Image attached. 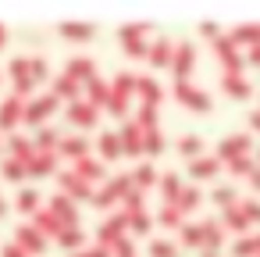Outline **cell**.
I'll return each mask as SVG.
<instances>
[{"label": "cell", "mask_w": 260, "mask_h": 257, "mask_svg": "<svg viewBox=\"0 0 260 257\" xmlns=\"http://www.w3.org/2000/svg\"><path fill=\"white\" fill-rule=\"evenodd\" d=\"M175 100L185 104L189 111H210V107H214V100H210L200 86H192V82H175Z\"/></svg>", "instance_id": "cell-7"}, {"label": "cell", "mask_w": 260, "mask_h": 257, "mask_svg": "<svg viewBox=\"0 0 260 257\" xmlns=\"http://www.w3.org/2000/svg\"><path fill=\"white\" fill-rule=\"evenodd\" d=\"M253 161H256V168H260V147H256V157H253Z\"/></svg>", "instance_id": "cell-60"}, {"label": "cell", "mask_w": 260, "mask_h": 257, "mask_svg": "<svg viewBox=\"0 0 260 257\" xmlns=\"http://www.w3.org/2000/svg\"><path fill=\"white\" fill-rule=\"evenodd\" d=\"M86 186L89 182H100L104 175H107V168H104V161H93V157H82V161H75V168H72Z\"/></svg>", "instance_id": "cell-19"}, {"label": "cell", "mask_w": 260, "mask_h": 257, "mask_svg": "<svg viewBox=\"0 0 260 257\" xmlns=\"http://www.w3.org/2000/svg\"><path fill=\"white\" fill-rule=\"evenodd\" d=\"M221 243H224V229H221L217 221H203V250L217 253Z\"/></svg>", "instance_id": "cell-32"}, {"label": "cell", "mask_w": 260, "mask_h": 257, "mask_svg": "<svg viewBox=\"0 0 260 257\" xmlns=\"http://www.w3.org/2000/svg\"><path fill=\"white\" fill-rule=\"evenodd\" d=\"M128 193H132V179H128V175H114V179H111L93 200H96V207H111L114 200H125Z\"/></svg>", "instance_id": "cell-8"}, {"label": "cell", "mask_w": 260, "mask_h": 257, "mask_svg": "<svg viewBox=\"0 0 260 257\" xmlns=\"http://www.w3.org/2000/svg\"><path fill=\"white\" fill-rule=\"evenodd\" d=\"M15 243H18L25 253H43V250H47V236H43L36 225H22L18 236H15Z\"/></svg>", "instance_id": "cell-14"}, {"label": "cell", "mask_w": 260, "mask_h": 257, "mask_svg": "<svg viewBox=\"0 0 260 257\" xmlns=\"http://www.w3.org/2000/svg\"><path fill=\"white\" fill-rule=\"evenodd\" d=\"M64 75H68V79H75L79 86H86L89 79H96V61H93V58H86V54H79V58H72V61H68Z\"/></svg>", "instance_id": "cell-11"}, {"label": "cell", "mask_w": 260, "mask_h": 257, "mask_svg": "<svg viewBox=\"0 0 260 257\" xmlns=\"http://www.w3.org/2000/svg\"><path fill=\"white\" fill-rule=\"evenodd\" d=\"M0 257H29L18 243H4V246H0Z\"/></svg>", "instance_id": "cell-52"}, {"label": "cell", "mask_w": 260, "mask_h": 257, "mask_svg": "<svg viewBox=\"0 0 260 257\" xmlns=\"http://www.w3.org/2000/svg\"><path fill=\"white\" fill-rule=\"evenodd\" d=\"M54 111H57V97H54V93H47V97H36L32 104H25V107H22V122H25V125H32V129H40Z\"/></svg>", "instance_id": "cell-3"}, {"label": "cell", "mask_w": 260, "mask_h": 257, "mask_svg": "<svg viewBox=\"0 0 260 257\" xmlns=\"http://www.w3.org/2000/svg\"><path fill=\"white\" fill-rule=\"evenodd\" d=\"M200 33H203V36H210V40H217V36H221L214 22H203V25H200Z\"/></svg>", "instance_id": "cell-54"}, {"label": "cell", "mask_w": 260, "mask_h": 257, "mask_svg": "<svg viewBox=\"0 0 260 257\" xmlns=\"http://www.w3.org/2000/svg\"><path fill=\"white\" fill-rule=\"evenodd\" d=\"M150 225H153V218H150L146 211H136V214H128V229H132L136 236H146V232H150Z\"/></svg>", "instance_id": "cell-45"}, {"label": "cell", "mask_w": 260, "mask_h": 257, "mask_svg": "<svg viewBox=\"0 0 260 257\" xmlns=\"http://www.w3.org/2000/svg\"><path fill=\"white\" fill-rule=\"evenodd\" d=\"M57 186H61V193L68 196V200H89L93 196V189L75 175V172H64V175H57Z\"/></svg>", "instance_id": "cell-13"}, {"label": "cell", "mask_w": 260, "mask_h": 257, "mask_svg": "<svg viewBox=\"0 0 260 257\" xmlns=\"http://www.w3.org/2000/svg\"><path fill=\"white\" fill-rule=\"evenodd\" d=\"M111 250H100V246H86V250H79L75 257H107Z\"/></svg>", "instance_id": "cell-53"}, {"label": "cell", "mask_w": 260, "mask_h": 257, "mask_svg": "<svg viewBox=\"0 0 260 257\" xmlns=\"http://www.w3.org/2000/svg\"><path fill=\"white\" fill-rule=\"evenodd\" d=\"M203 257H217V253H210V250H203Z\"/></svg>", "instance_id": "cell-62"}, {"label": "cell", "mask_w": 260, "mask_h": 257, "mask_svg": "<svg viewBox=\"0 0 260 257\" xmlns=\"http://www.w3.org/2000/svg\"><path fill=\"white\" fill-rule=\"evenodd\" d=\"M32 225H36L43 236H61V232H64V225H61V221H57V218H54L47 207H40V211L32 214Z\"/></svg>", "instance_id": "cell-28"}, {"label": "cell", "mask_w": 260, "mask_h": 257, "mask_svg": "<svg viewBox=\"0 0 260 257\" xmlns=\"http://www.w3.org/2000/svg\"><path fill=\"white\" fill-rule=\"evenodd\" d=\"M253 168H256V161H253L249 154H246V157H235V161H228V172H232V175H249Z\"/></svg>", "instance_id": "cell-49"}, {"label": "cell", "mask_w": 260, "mask_h": 257, "mask_svg": "<svg viewBox=\"0 0 260 257\" xmlns=\"http://www.w3.org/2000/svg\"><path fill=\"white\" fill-rule=\"evenodd\" d=\"M203 147H207V143H203L200 136H192V132L178 139V154H182V157H192V161H196V157H203Z\"/></svg>", "instance_id": "cell-36"}, {"label": "cell", "mask_w": 260, "mask_h": 257, "mask_svg": "<svg viewBox=\"0 0 260 257\" xmlns=\"http://www.w3.org/2000/svg\"><path fill=\"white\" fill-rule=\"evenodd\" d=\"M189 175L196 182H210L221 175V161L217 157H196V161H189Z\"/></svg>", "instance_id": "cell-16"}, {"label": "cell", "mask_w": 260, "mask_h": 257, "mask_svg": "<svg viewBox=\"0 0 260 257\" xmlns=\"http://www.w3.org/2000/svg\"><path fill=\"white\" fill-rule=\"evenodd\" d=\"M253 239H256V253H260V232H256V236H253Z\"/></svg>", "instance_id": "cell-61"}, {"label": "cell", "mask_w": 260, "mask_h": 257, "mask_svg": "<svg viewBox=\"0 0 260 257\" xmlns=\"http://www.w3.org/2000/svg\"><path fill=\"white\" fill-rule=\"evenodd\" d=\"M136 125H139L143 132H150V129H157V107H146V104H143V107L136 111Z\"/></svg>", "instance_id": "cell-44"}, {"label": "cell", "mask_w": 260, "mask_h": 257, "mask_svg": "<svg viewBox=\"0 0 260 257\" xmlns=\"http://www.w3.org/2000/svg\"><path fill=\"white\" fill-rule=\"evenodd\" d=\"M132 90H136V75H128V72L114 75V82H111V97H107V111L125 118V115H128V97H132Z\"/></svg>", "instance_id": "cell-1"}, {"label": "cell", "mask_w": 260, "mask_h": 257, "mask_svg": "<svg viewBox=\"0 0 260 257\" xmlns=\"http://www.w3.org/2000/svg\"><path fill=\"white\" fill-rule=\"evenodd\" d=\"M96 115H100V111H96L93 104H86V100H75V104L68 107V118H72L79 129H89V125H96Z\"/></svg>", "instance_id": "cell-22"}, {"label": "cell", "mask_w": 260, "mask_h": 257, "mask_svg": "<svg viewBox=\"0 0 260 257\" xmlns=\"http://www.w3.org/2000/svg\"><path fill=\"white\" fill-rule=\"evenodd\" d=\"M146 36H150V25H143V22H132V25H121V33H118V43H121V47H125V54H132V58H146V50H150Z\"/></svg>", "instance_id": "cell-2"}, {"label": "cell", "mask_w": 260, "mask_h": 257, "mask_svg": "<svg viewBox=\"0 0 260 257\" xmlns=\"http://www.w3.org/2000/svg\"><path fill=\"white\" fill-rule=\"evenodd\" d=\"M57 143H61L57 129H40V132H36V150H54Z\"/></svg>", "instance_id": "cell-46"}, {"label": "cell", "mask_w": 260, "mask_h": 257, "mask_svg": "<svg viewBox=\"0 0 260 257\" xmlns=\"http://www.w3.org/2000/svg\"><path fill=\"white\" fill-rule=\"evenodd\" d=\"M57 150H61L64 157H72V161H82V157H89V143H86L82 136H64V139L57 143Z\"/></svg>", "instance_id": "cell-25"}, {"label": "cell", "mask_w": 260, "mask_h": 257, "mask_svg": "<svg viewBox=\"0 0 260 257\" xmlns=\"http://www.w3.org/2000/svg\"><path fill=\"white\" fill-rule=\"evenodd\" d=\"M157 179H160V193H164V204H175V200H178V193L185 189V186H182V179H178V172H160Z\"/></svg>", "instance_id": "cell-27"}, {"label": "cell", "mask_w": 260, "mask_h": 257, "mask_svg": "<svg viewBox=\"0 0 260 257\" xmlns=\"http://www.w3.org/2000/svg\"><path fill=\"white\" fill-rule=\"evenodd\" d=\"M249 129H253V132H260V107H256V111H249Z\"/></svg>", "instance_id": "cell-56"}, {"label": "cell", "mask_w": 260, "mask_h": 257, "mask_svg": "<svg viewBox=\"0 0 260 257\" xmlns=\"http://www.w3.org/2000/svg\"><path fill=\"white\" fill-rule=\"evenodd\" d=\"M221 229H224V232H246V229H249V221H246V214H242L239 204L221 207Z\"/></svg>", "instance_id": "cell-23"}, {"label": "cell", "mask_w": 260, "mask_h": 257, "mask_svg": "<svg viewBox=\"0 0 260 257\" xmlns=\"http://www.w3.org/2000/svg\"><path fill=\"white\" fill-rule=\"evenodd\" d=\"M150 257H178V246L168 239H150Z\"/></svg>", "instance_id": "cell-48"}, {"label": "cell", "mask_w": 260, "mask_h": 257, "mask_svg": "<svg viewBox=\"0 0 260 257\" xmlns=\"http://www.w3.org/2000/svg\"><path fill=\"white\" fill-rule=\"evenodd\" d=\"M100 157H104V161H118V157H121V139H118V132H104V136H100Z\"/></svg>", "instance_id": "cell-33"}, {"label": "cell", "mask_w": 260, "mask_h": 257, "mask_svg": "<svg viewBox=\"0 0 260 257\" xmlns=\"http://www.w3.org/2000/svg\"><path fill=\"white\" fill-rule=\"evenodd\" d=\"M47 211L64 225V229H75L79 225V207H75V200H68L64 193H57V196H50V204H47Z\"/></svg>", "instance_id": "cell-9"}, {"label": "cell", "mask_w": 260, "mask_h": 257, "mask_svg": "<svg viewBox=\"0 0 260 257\" xmlns=\"http://www.w3.org/2000/svg\"><path fill=\"white\" fill-rule=\"evenodd\" d=\"M40 204H43L40 189H22V193H18V200H15V207H18L22 214H36V211H40Z\"/></svg>", "instance_id": "cell-34"}, {"label": "cell", "mask_w": 260, "mask_h": 257, "mask_svg": "<svg viewBox=\"0 0 260 257\" xmlns=\"http://www.w3.org/2000/svg\"><path fill=\"white\" fill-rule=\"evenodd\" d=\"M29 79H32L36 86L50 79V65H47V58H29Z\"/></svg>", "instance_id": "cell-39"}, {"label": "cell", "mask_w": 260, "mask_h": 257, "mask_svg": "<svg viewBox=\"0 0 260 257\" xmlns=\"http://www.w3.org/2000/svg\"><path fill=\"white\" fill-rule=\"evenodd\" d=\"M239 207H242V214H246V221H249V225H256V221H260V200H242Z\"/></svg>", "instance_id": "cell-51"}, {"label": "cell", "mask_w": 260, "mask_h": 257, "mask_svg": "<svg viewBox=\"0 0 260 257\" xmlns=\"http://www.w3.org/2000/svg\"><path fill=\"white\" fill-rule=\"evenodd\" d=\"M57 243H61L64 250H79V246L86 243V232H82L79 225H75V229H64V232L57 236Z\"/></svg>", "instance_id": "cell-42"}, {"label": "cell", "mask_w": 260, "mask_h": 257, "mask_svg": "<svg viewBox=\"0 0 260 257\" xmlns=\"http://www.w3.org/2000/svg\"><path fill=\"white\" fill-rule=\"evenodd\" d=\"M54 97H57V100L68 97V100L75 104V100H79V82L68 79V75H57V79H54Z\"/></svg>", "instance_id": "cell-35"}, {"label": "cell", "mask_w": 260, "mask_h": 257, "mask_svg": "<svg viewBox=\"0 0 260 257\" xmlns=\"http://www.w3.org/2000/svg\"><path fill=\"white\" fill-rule=\"evenodd\" d=\"M175 204H178V211H182V214H185V211H196V207L203 204V193H200L196 186H189V189H182V193H178V200H175Z\"/></svg>", "instance_id": "cell-37"}, {"label": "cell", "mask_w": 260, "mask_h": 257, "mask_svg": "<svg viewBox=\"0 0 260 257\" xmlns=\"http://www.w3.org/2000/svg\"><path fill=\"white\" fill-rule=\"evenodd\" d=\"M182 243L185 246H203V221H192V225H182Z\"/></svg>", "instance_id": "cell-41"}, {"label": "cell", "mask_w": 260, "mask_h": 257, "mask_svg": "<svg viewBox=\"0 0 260 257\" xmlns=\"http://www.w3.org/2000/svg\"><path fill=\"white\" fill-rule=\"evenodd\" d=\"M214 204H221V207L239 204V200H235V186H217V189H214Z\"/></svg>", "instance_id": "cell-50"}, {"label": "cell", "mask_w": 260, "mask_h": 257, "mask_svg": "<svg viewBox=\"0 0 260 257\" xmlns=\"http://www.w3.org/2000/svg\"><path fill=\"white\" fill-rule=\"evenodd\" d=\"M0 179H8V182H22V179H25V164H18V161H11V157H4V164H0Z\"/></svg>", "instance_id": "cell-43"}, {"label": "cell", "mask_w": 260, "mask_h": 257, "mask_svg": "<svg viewBox=\"0 0 260 257\" xmlns=\"http://www.w3.org/2000/svg\"><path fill=\"white\" fill-rule=\"evenodd\" d=\"M182 211H178V204H164L160 207V214H157V221L164 225V229H182Z\"/></svg>", "instance_id": "cell-38"}, {"label": "cell", "mask_w": 260, "mask_h": 257, "mask_svg": "<svg viewBox=\"0 0 260 257\" xmlns=\"http://www.w3.org/2000/svg\"><path fill=\"white\" fill-rule=\"evenodd\" d=\"M249 150H253V139H249L246 132H228V136L221 139V147H217V161L228 164V161H235V157H246Z\"/></svg>", "instance_id": "cell-5"}, {"label": "cell", "mask_w": 260, "mask_h": 257, "mask_svg": "<svg viewBox=\"0 0 260 257\" xmlns=\"http://www.w3.org/2000/svg\"><path fill=\"white\" fill-rule=\"evenodd\" d=\"M214 50H217V58H221V65H224V75H239L242 72V54H239V47L228 40V33H221L217 40H214Z\"/></svg>", "instance_id": "cell-6"}, {"label": "cell", "mask_w": 260, "mask_h": 257, "mask_svg": "<svg viewBox=\"0 0 260 257\" xmlns=\"http://www.w3.org/2000/svg\"><path fill=\"white\" fill-rule=\"evenodd\" d=\"M8 214V204H4V196H0V218H4Z\"/></svg>", "instance_id": "cell-59"}, {"label": "cell", "mask_w": 260, "mask_h": 257, "mask_svg": "<svg viewBox=\"0 0 260 257\" xmlns=\"http://www.w3.org/2000/svg\"><path fill=\"white\" fill-rule=\"evenodd\" d=\"M8 147H11V161H18V164H29L36 154V143L25 136H8Z\"/></svg>", "instance_id": "cell-24"}, {"label": "cell", "mask_w": 260, "mask_h": 257, "mask_svg": "<svg viewBox=\"0 0 260 257\" xmlns=\"http://www.w3.org/2000/svg\"><path fill=\"white\" fill-rule=\"evenodd\" d=\"M192 68H196V50H192V43H175V54H171V72H175V82H189V75H192Z\"/></svg>", "instance_id": "cell-4"}, {"label": "cell", "mask_w": 260, "mask_h": 257, "mask_svg": "<svg viewBox=\"0 0 260 257\" xmlns=\"http://www.w3.org/2000/svg\"><path fill=\"white\" fill-rule=\"evenodd\" d=\"M249 186H253V193H260V168L249 172Z\"/></svg>", "instance_id": "cell-55"}, {"label": "cell", "mask_w": 260, "mask_h": 257, "mask_svg": "<svg viewBox=\"0 0 260 257\" xmlns=\"http://www.w3.org/2000/svg\"><path fill=\"white\" fill-rule=\"evenodd\" d=\"M157 175H160V172L153 168V161H143V164L132 172V189H139V193H143L146 186H153V182H157Z\"/></svg>", "instance_id": "cell-30"}, {"label": "cell", "mask_w": 260, "mask_h": 257, "mask_svg": "<svg viewBox=\"0 0 260 257\" xmlns=\"http://www.w3.org/2000/svg\"><path fill=\"white\" fill-rule=\"evenodd\" d=\"M232 257H260V253H256V239H253V236H242V239L232 246Z\"/></svg>", "instance_id": "cell-47"}, {"label": "cell", "mask_w": 260, "mask_h": 257, "mask_svg": "<svg viewBox=\"0 0 260 257\" xmlns=\"http://www.w3.org/2000/svg\"><path fill=\"white\" fill-rule=\"evenodd\" d=\"M54 168H57V154L54 150H36L32 161L25 164V175H36L40 179V175H50Z\"/></svg>", "instance_id": "cell-17"}, {"label": "cell", "mask_w": 260, "mask_h": 257, "mask_svg": "<svg viewBox=\"0 0 260 257\" xmlns=\"http://www.w3.org/2000/svg\"><path fill=\"white\" fill-rule=\"evenodd\" d=\"M22 97H8L4 104H0V132H8L15 122H22Z\"/></svg>", "instance_id": "cell-20"}, {"label": "cell", "mask_w": 260, "mask_h": 257, "mask_svg": "<svg viewBox=\"0 0 260 257\" xmlns=\"http://www.w3.org/2000/svg\"><path fill=\"white\" fill-rule=\"evenodd\" d=\"M118 139H121V154H128V157L143 154V129L136 122H125L121 132H118Z\"/></svg>", "instance_id": "cell-15"}, {"label": "cell", "mask_w": 260, "mask_h": 257, "mask_svg": "<svg viewBox=\"0 0 260 257\" xmlns=\"http://www.w3.org/2000/svg\"><path fill=\"white\" fill-rule=\"evenodd\" d=\"M171 54H175V43L171 40H157L150 50H146V58H150V65H157V68H164V65H171Z\"/></svg>", "instance_id": "cell-29"}, {"label": "cell", "mask_w": 260, "mask_h": 257, "mask_svg": "<svg viewBox=\"0 0 260 257\" xmlns=\"http://www.w3.org/2000/svg\"><path fill=\"white\" fill-rule=\"evenodd\" d=\"M107 97H111V86L107 82H100V79H89L86 82V104H93L100 111V107H107Z\"/></svg>", "instance_id": "cell-26"}, {"label": "cell", "mask_w": 260, "mask_h": 257, "mask_svg": "<svg viewBox=\"0 0 260 257\" xmlns=\"http://www.w3.org/2000/svg\"><path fill=\"white\" fill-rule=\"evenodd\" d=\"M4 43H8V29H4V25H0V47H4Z\"/></svg>", "instance_id": "cell-58"}, {"label": "cell", "mask_w": 260, "mask_h": 257, "mask_svg": "<svg viewBox=\"0 0 260 257\" xmlns=\"http://www.w3.org/2000/svg\"><path fill=\"white\" fill-rule=\"evenodd\" d=\"M143 150H146L150 157H157V154L164 150V132H160V129H150V132H143Z\"/></svg>", "instance_id": "cell-40"}, {"label": "cell", "mask_w": 260, "mask_h": 257, "mask_svg": "<svg viewBox=\"0 0 260 257\" xmlns=\"http://www.w3.org/2000/svg\"><path fill=\"white\" fill-rule=\"evenodd\" d=\"M125 232H128V218H125V214L107 218V221L100 225V250H107V246H114L118 239H125Z\"/></svg>", "instance_id": "cell-10"}, {"label": "cell", "mask_w": 260, "mask_h": 257, "mask_svg": "<svg viewBox=\"0 0 260 257\" xmlns=\"http://www.w3.org/2000/svg\"><path fill=\"white\" fill-rule=\"evenodd\" d=\"M228 40H232L235 47H239V43H249V47H253V43H260V25H256V22H246V25H235V29L228 33Z\"/></svg>", "instance_id": "cell-31"}, {"label": "cell", "mask_w": 260, "mask_h": 257, "mask_svg": "<svg viewBox=\"0 0 260 257\" xmlns=\"http://www.w3.org/2000/svg\"><path fill=\"white\" fill-rule=\"evenodd\" d=\"M221 90H224V97H232V100H249V97H253V86H249L242 75H221Z\"/></svg>", "instance_id": "cell-18"}, {"label": "cell", "mask_w": 260, "mask_h": 257, "mask_svg": "<svg viewBox=\"0 0 260 257\" xmlns=\"http://www.w3.org/2000/svg\"><path fill=\"white\" fill-rule=\"evenodd\" d=\"M249 61H253V65H260V43H253V47H249Z\"/></svg>", "instance_id": "cell-57"}, {"label": "cell", "mask_w": 260, "mask_h": 257, "mask_svg": "<svg viewBox=\"0 0 260 257\" xmlns=\"http://www.w3.org/2000/svg\"><path fill=\"white\" fill-rule=\"evenodd\" d=\"M61 36L75 40V43H86V40L96 36V25L93 22H61Z\"/></svg>", "instance_id": "cell-21"}, {"label": "cell", "mask_w": 260, "mask_h": 257, "mask_svg": "<svg viewBox=\"0 0 260 257\" xmlns=\"http://www.w3.org/2000/svg\"><path fill=\"white\" fill-rule=\"evenodd\" d=\"M136 93L143 97L146 107H160V100H164V86L150 75H136Z\"/></svg>", "instance_id": "cell-12"}]
</instances>
